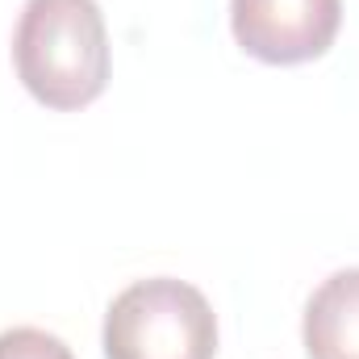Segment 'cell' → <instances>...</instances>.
Masks as SVG:
<instances>
[{
    "label": "cell",
    "mask_w": 359,
    "mask_h": 359,
    "mask_svg": "<svg viewBox=\"0 0 359 359\" xmlns=\"http://www.w3.org/2000/svg\"><path fill=\"white\" fill-rule=\"evenodd\" d=\"M309 359H359V268L326 276L301 322Z\"/></svg>",
    "instance_id": "4"
},
{
    "label": "cell",
    "mask_w": 359,
    "mask_h": 359,
    "mask_svg": "<svg viewBox=\"0 0 359 359\" xmlns=\"http://www.w3.org/2000/svg\"><path fill=\"white\" fill-rule=\"evenodd\" d=\"M0 359H76L72 347L50 334V330H38V326H13V330H0Z\"/></svg>",
    "instance_id": "5"
},
{
    "label": "cell",
    "mask_w": 359,
    "mask_h": 359,
    "mask_svg": "<svg viewBox=\"0 0 359 359\" xmlns=\"http://www.w3.org/2000/svg\"><path fill=\"white\" fill-rule=\"evenodd\" d=\"M100 343L104 359H213L217 318L188 280L151 276L113 297Z\"/></svg>",
    "instance_id": "2"
},
{
    "label": "cell",
    "mask_w": 359,
    "mask_h": 359,
    "mask_svg": "<svg viewBox=\"0 0 359 359\" xmlns=\"http://www.w3.org/2000/svg\"><path fill=\"white\" fill-rule=\"evenodd\" d=\"M25 92L59 113L92 104L109 84V29L96 0H25L13 34Z\"/></svg>",
    "instance_id": "1"
},
{
    "label": "cell",
    "mask_w": 359,
    "mask_h": 359,
    "mask_svg": "<svg viewBox=\"0 0 359 359\" xmlns=\"http://www.w3.org/2000/svg\"><path fill=\"white\" fill-rule=\"evenodd\" d=\"M343 25V0H230L234 42L268 63L297 67L322 59Z\"/></svg>",
    "instance_id": "3"
}]
</instances>
